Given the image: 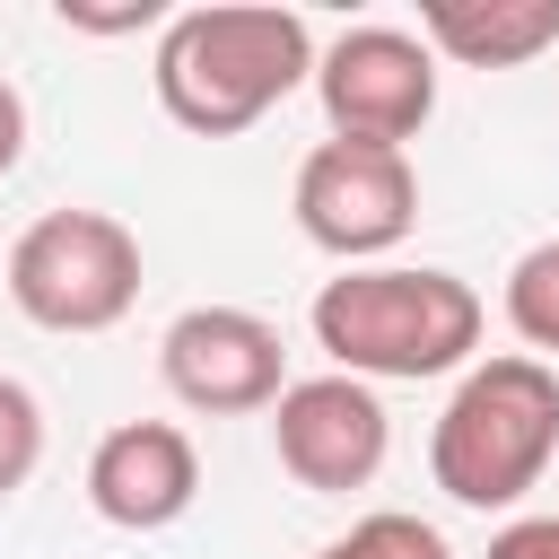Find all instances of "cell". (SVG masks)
I'll list each match as a JSON object with an SVG mask.
<instances>
[{
  "label": "cell",
  "mask_w": 559,
  "mask_h": 559,
  "mask_svg": "<svg viewBox=\"0 0 559 559\" xmlns=\"http://www.w3.org/2000/svg\"><path fill=\"white\" fill-rule=\"evenodd\" d=\"M148 79L166 122H183L192 140H236L314 79V35L297 9H262V0L183 9L166 17Z\"/></svg>",
  "instance_id": "obj_1"
},
{
  "label": "cell",
  "mask_w": 559,
  "mask_h": 559,
  "mask_svg": "<svg viewBox=\"0 0 559 559\" xmlns=\"http://www.w3.org/2000/svg\"><path fill=\"white\" fill-rule=\"evenodd\" d=\"M314 349L358 384L454 376L480 349V288L437 262H367L314 288Z\"/></svg>",
  "instance_id": "obj_2"
},
{
  "label": "cell",
  "mask_w": 559,
  "mask_h": 559,
  "mask_svg": "<svg viewBox=\"0 0 559 559\" xmlns=\"http://www.w3.org/2000/svg\"><path fill=\"white\" fill-rule=\"evenodd\" d=\"M550 454H559V376L542 358L463 367V384L445 393V411L428 428V480L472 515L533 498Z\"/></svg>",
  "instance_id": "obj_3"
},
{
  "label": "cell",
  "mask_w": 559,
  "mask_h": 559,
  "mask_svg": "<svg viewBox=\"0 0 559 559\" xmlns=\"http://www.w3.org/2000/svg\"><path fill=\"white\" fill-rule=\"evenodd\" d=\"M0 280L35 332H114L140 306V236L114 210H44L9 245Z\"/></svg>",
  "instance_id": "obj_4"
},
{
  "label": "cell",
  "mask_w": 559,
  "mask_h": 559,
  "mask_svg": "<svg viewBox=\"0 0 559 559\" xmlns=\"http://www.w3.org/2000/svg\"><path fill=\"white\" fill-rule=\"evenodd\" d=\"M419 218V175L402 148H358V140H323L297 166V227L306 245H323L341 271H367L376 253H393Z\"/></svg>",
  "instance_id": "obj_5"
},
{
  "label": "cell",
  "mask_w": 559,
  "mask_h": 559,
  "mask_svg": "<svg viewBox=\"0 0 559 559\" xmlns=\"http://www.w3.org/2000/svg\"><path fill=\"white\" fill-rule=\"evenodd\" d=\"M314 96H323L332 140L402 148L437 114V52L411 26H349L314 52Z\"/></svg>",
  "instance_id": "obj_6"
},
{
  "label": "cell",
  "mask_w": 559,
  "mask_h": 559,
  "mask_svg": "<svg viewBox=\"0 0 559 559\" xmlns=\"http://www.w3.org/2000/svg\"><path fill=\"white\" fill-rule=\"evenodd\" d=\"M157 376L183 411L201 419H245V411H271L288 393V349L262 314L245 306H192L166 323L157 341Z\"/></svg>",
  "instance_id": "obj_7"
},
{
  "label": "cell",
  "mask_w": 559,
  "mask_h": 559,
  "mask_svg": "<svg viewBox=\"0 0 559 559\" xmlns=\"http://www.w3.org/2000/svg\"><path fill=\"white\" fill-rule=\"evenodd\" d=\"M271 445H280V472L314 498H349L384 472L393 454V419L376 402V384L358 376H306L271 402Z\"/></svg>",
  "instance_id": "obj_8"
},
{
  "label": "cell",
  "mask_w": 559,
  "mask_h": 559,
  "mask_svg": "<svg viewBox=\"0 0 559 559\" xmlns=\"http://www.w3.org/2000/svg\"><path fill=\"white\" fill-rule=\"evenodd\" d=\"M201 498V454L175 419H122L87 454V507L122 533H166Z\"/></svg>",
  "instance_id": "obj_9"
},
{
  "label": "cell",
  "mask_w": 559,
  "mask_h": 559,
  "mask_svg": "<svg viewBox=\"0 0 559 559\" xmlns=\"http://www.w3.org/2000/svg\"><path fill=\"white\" fill-rule=\"evenodd\" d=\"M419 44L463 70H524L559 44V0H419Z\"/></svg>",
  "instance_id": "obj_10"
},
{
  "label": "cell",
  "mask_w": 559,
  "mask_h": 559,
  "mask_svg": "<svg viewBox=\"0 0 559 559\" xmlns=\"http://www.w3.org/2000/svg\"><path fill=\"white\" fill-rule=\"evenodd\" d=\"M507 323L524 349H559V236H542L533 253H515L507 271Z\"/></svg>",
  "instance_id": "obj_11"
},
{
  "label": "cell",
  "mask_w": 559,
  "mask_h": 559,
  "mask_svg": "<svg viewBox=\"0 0 559 559\" xmlns=\"http://www.w3.org/2000/svg\"><path fill=\"white\" fill-rule=\"evenodd\" d=\"M323 559H454V542H445L437 524L402 515V507H376V515H358L341 542H323Z\"/></svg>",
  "instance_id": "obj_12"
},
{
  "label": "cell",
  "mask_w": 559,
  "mask_h": 559,
  "mask_svg": "<svg viewBox=\"0 0 559 559\" xmlns=\"http://www.w3.org/2000/svg\"><path fill=\"white\" fill-rule=\"evenodd\" d=\"M35 463H44V402L17 376H0V498H17Z\"/></svg>",
  "instance_id": "obj_13"
},
{
  "label": "cell",
  "mask_w": 559,
  "mask_h": 559,
  "mask_svg": "<svg viewBox=\"0 0 559 559\" xmlns=\"http://www.w3.org/2000/svg\"><path fill=\"white\" fill-rule=\"evenodd\" d=\"M489 559H559V515H515L507 533H489Z\"/></svg>",
  "instance_id": "obj_14"
},
{
  "label": "cell",
  "mask_w": 559,
  "mask_h": 559,
  "mask_svg": "<svg viewBox=\"0 0 559 559\" xmlns=\"http://www.w3.org/2000/svg\"><path fill=\"white\" fill-rule=\"evenodd\" d=\"M157 9L140 0V9H79V0H61V26L70 35H131V26H148Z\"/></svg>",
  "instance_id": "obj_15"
},
{
  "label": "cell",
  "mask_w": 559,
  "mask_h": 559,
  "mask_svg": "<svg viewBox=\"0 0 559 559\" xmlns=\"http://www.w3.org/2000/svg\"><path fill=\"white\" fill-rule=\"evenodd\" d=\"M17 157H26V96L0 79V175H9Z\"/></svg>",
  "instance_id": "obj_16"
},
{
  "label": "cell",
  "mask_w": 559,
  "mask_h": 559,
  "mask_svg": "<svg viewBox=\"0 0 559 559\" xmlns=\"http://www.w3.org/2000/svg\"><path fill=\"white\" fill-rule=\"evenodd\" d=\"M314 559H323V550H314Z\"/></svg>",
  "instance_id": "obj_17"
}]
</instances>
